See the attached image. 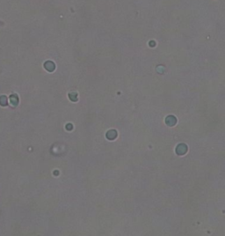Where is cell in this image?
Wrapping results in <instances>:
<instances>
[{
    "mask_svg": "<svg viewBox=\"0 0 225 236\" xmlns=\"http://www.w3.org/2000/svg\"><path fill=\"white\" fill-rule=\"evenodd\" d=\"M116 136H117V133H116L115 130H110V131H108L107 134H106V137H107L109 139H114V137H116Z\"/></svg>",
    "mask_w": 225,
    "mask_h": 236,
    "instance_id": "cell-5",
    "label": "cell"
},
{
    "mask_svg": "<svg viewBox=\"0 0 225 236\" xmlns=\"http://www.w3.org/2000/svg\"><path fill=\"white\" fill-rule=\"evenodd\" d=\"M0 104L2 106H6L7 105V98H6V96L3 95V96L0 97Z\"/></svg>",
    "mask_w": 225,
    "mask_h": 236,
    "instance_id": "cell-6",
    "label": "cell"
},
{
    "mask_svg": "<svg viewBox=\"0 0 225 236\" xmlns=\"http://www.w3.org/2000/svg\"><path fill=\"white\" fill-rule=\"evenodd\" d=\"M69 99L72 100L73 101H76L77 100V94L76 93H69Z\"/></svg>",
    "mask_w": 225,
    "mask_h": 236,
    "instance_id": "cell-7",
    "label": "cell"
},
{
    "mask_svg": "<svg viewBox=\"0 0 225 236\" xmlns=\"http://www.w3.org/2000/svg\"><path fill=\"white\" fill-rule=\"evenodd\" d=\"M10 100H11V103L12 105H17L18 102H19V99H18V96L16 94H12L10 96Z\"/></svg>",
    "mask_w": 225,
    "mask_h": 236,
    "instance_id": "cell-4",
    "label": "cell"
},
{
    "mask_svg": "<svg viewBox=\"0 0 225 236\" xmlns=\"http://www.w3.org/2000/svg\"><path fill=\"white\" fill-rule=\"evenodd\" d=\"M187 152V146L185 145H179L177 147V153L179 154H184Z\"/></svg>",
    "mask_w": 225,
    "mask_h": 236,
    "instance_id": "cell-3",
    "label": "cell"
},
{
    "mask_svg": "<svg viewBox=\"0 0 225 236\" xmlns=\"http://www.w3.org/2000/svg\"><path fill=\"white\" fill-rule=\"evenodd\" d=\"M165 122L170 126H173L174 124L176 123V118L174 117L173 116H169L166 117L165 119Z\"/></svg>",
    "mask_w": 225,
    "mask_h": 236,
    "instance_id": "cell-2",
    "label": "cell"
},
{
    "mask_svg": "<svg viewBox=\"0 0 225 236\" xmlns=\"http://www.w3.org/2000/svg\"><path fill=\"white\" fill-rule=\"evenodd\" d=\"M44 67L48 72H53L55 70V64L53 62H51V61H48V62L45 63Z\"/></svg>",
    "mask_w": 225,
    "mask_h": 236,
    "instance_id": "cell-1",
    "label": "cell"
}]
</instances>
